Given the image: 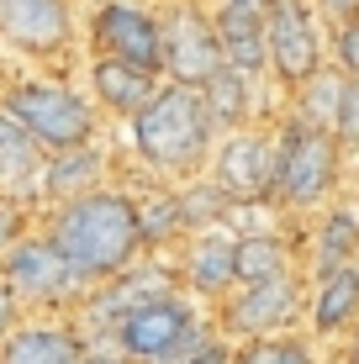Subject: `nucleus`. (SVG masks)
Listing matches in <instances>:
<instances>
[{
	"label": "nucleus",
	"mask_w": 359,
	"mask_h": 364,
	"mask_svg": "<svg viewBox=\"0 0 359 364\" xmlns=\"http://www.w3.org/2000/svg\"><path fill=\"white\" fill-rule=\"evenodd\" d=\"M222 64L243 80H269V16L259 11H212Z\"/></svg>",
	"instance_id": "obj_21"
},
{
	"label": "nucleus",
	"mask_w": 359,
	"mask_h": 364,
	"mask_svg": "<svg viewBox=\"0 0 359 364\" xmlns=\"http://www.w3.org/2000/svg\"><path fill=\"white\" fill-rule=\"evenodd\" d=\"M122 169V148L117 143H85L74 154H53L43 169V206H58V200H74V196H90L101 185L117 180Z\"/></svg>",
	"instance_id": "obj_18"
},
{
	"label": "nucleus",
	"mask_w": 359,
	"mask_h": 364,
	"mask_svg": "<svg viewBox=\"0 0 359 364\" xmlns=\"http://www.w3.org/2000/svg\"><path fill=\"white\" fill-rule=\"evenodd\" d=\"M333 143L343 154H359V80L343 85V106H338V122H333Z\"/></svg>",
	"instance_id": "obj_28"
},
{
	"label": "nucleus",
	"mask_w": 359,
	"mask_h": 364,
	"mask_svg": "<svg viewBox=\"0 0 359 364\" xmlns=\"http://www.w3.org/2000/svg\"><path fill=\"white\" fill-rule=\"evenodd\" d=\"M354 269H359V264H354Z\"/></svg>",
	"instance_id": "obj_36"
},
{
	"label": "nucleus",
	"mask_w": 359,
	"mask_h": 364,
	"mask_svg": "<svg viewBox=\"0 0 359 364\" xmlns=\"http://www.w3.org/2000/svg\"><path fill=\"white\" fill-rule=\"evenodd\" d=\"M212 180L232 196V206L249 200H269L275 191V127H243V132H222L217 154H212Z\"/></svg>",
	"instance_id": "obj_14"
},
{
	"label": "nucleus",
	"mask_w": 359,
	"mask_h": 364,
	"mask_svg": "<svg viewBox=\"0 0 359 364\" xmlns=\"http://www.w3.org/2000/svg\"><path fill=\"white\" fill-rule=\"evenodd\" d=\"M11 74H16V58H11V48L0 43V90H6V80H11Z\"/></svg>",
	"instance_id": "obj_34"
},
{
	"label": "nucleus",
	"mask_w": 359,
	"mask_h": 364,
	"mask_svg": "<svg viewBox=\"0 0 359 364\" xmlns=\"http://www.w3.org/2000/svg\"><path fill=\"white\" fill-rule=\"evenodd\" d=\"M343 159L349 154L328 132H312L301 122L280 117L275 122V191H269V206L286 222H312L343 191Z\"/></svg>",
	"instance_id": "obj_4"
},
{
	"label": "nucleus",
	"mask_w": 359,
	"mask_h": 364,
	"mask_svg": "<svg viewBox=\"0 0 359 364\" xmlns=\"http://www.w3.org/2000/svg\"><path fill=\"white\" fill-rule=\"evenodd\" d=\"M85 58H117L164 80V16L159 0H101L85 6Z\"/></svg>",
	"instance_id": "obj_8"
},
{
	"label": "nucleus",
	"mask_w": 359,
	"mask_h": 364,
	"mask_svg": "<svg viewBox=\"0 0 359 364\" xmlns=\"http://www.w3.org/2000/svg\"><path fill=\"white\" fill-rule=\"evenodd\" d=\"M37 228L48 232V243L74 264L85 285H106L117 274H127L138 259L148 254L143 248V228H138V200L122 180L101 185L90 196H74L58 200V206L37 211Z\"/></svg>",
	"instance_id": "obj_1"
},
{
	"label": "nucleus",
	"mask_w": 359,
	"mask_h": 364,
	"mask_svg": "<svg viewBox=\"0 0 359 364\" xmlns=\"http://www.w3.org/2000/svg\"><path fill=\"white\" fill-rule=\"evenodd\" d=\"M232 364H323L312 333H280V338H254L232 348Z\"/></svg>",
	"instance_id": "obj_25"
},
{
	"label": "nucleus",
	"mask_w": 359,
	"mask_h": 364,
	"mask_svg": "<svg viewBox=\"0 0 359 364\" xmlns=\"http://www.w3.org/2000/svg\"><path fill=\"white\" fill-rule=\"evenodd\" d=\"M175 264V280L185 296H195L201 306H222L232 291H238V232L232 228H206L191 232L185 243L169 254Z\"/></svg>",
	"instance_id": "obj_13"
},
{
	"label": "nucleus",
	"mask_w": 359,
	"mask_h": 364,
	"mask_svg": "<svg viewBox=\"0 0 359 364\" xmlns=\"http://www.w3.org/2000/svg\"><path fill=\"white\" fill-rule=\"evenodd\" d=\"M175 285H180V280H175V264H169V259L143 254L127 274L95 285V291L85 296V306L74 311V322L85 328V338H90V343H111L127 311H138L148 296H164V291H175Z\"/></svg>",
	"instance_id": "obj_12"
},
{
	"label": "nucleus",
	"mask_w": 359,
	"mask_h": 364,
	"mask_svg": "<svg viewBox=\"0 0 359 364\" xmlns=\"http://www.w3.org/2000/svg\"><path fill=\"white\" fill-rule=\"evenodd\" d=\"M306 333L312 343L323 348L333 343L338 348L343 338L359 328V269H338V274H323V280H306Z\"/></svg>",
	"instance_id": "obj_19"
},
{
	"label": "nucleus",
	"mask_w": 359,
	"mask_h": 364,
	"mask_svg": "<svg viewBox=\"0 0 359 364\" xmlns=\"http://www.w3.org/2000/svg\"><path fill=\"white\" fill-rule=\"evenodd\" d=\"M296 269H301V232H296V222L238 237V285H264V280H280V274H296Z\"/></svg>",
	"instance_id": "obj_22"
},
{
	"label": "nucleus",
	"mask_w": 359,
	"mask_h": 364,
	"mask_svg": "<svg viewBox=\"0 0 359 364\" xmlns=\"http://www.w3.org/2000/svg\"><path fill=\"white\" fill-rule=\"evenodd\" d=\"M212 338H217L212 306H201L195 296H185L175 285L164 296H148L138 311H127L111 343L122 348L127 364H185L201 354Z\"/></svg>",
	"instance_id": "obj_5"
},
{
	"label": "nucleus",
	"mask_w": 359,
	"mask_h": 364,
	"mask_svg": "<svg viewBox=\"0 0 359 364\" xmlns=\"http://www.w3.org/2000/svg\"><path fill=\"white\" fill-rule=\"evenodd\" d=\"M343 85H349V80L328 64L323 74H312L301 90L286 95V111H280V117H291V122H301V127L333 137V122H338V106H343Z\"/></svg>",
	"instance_id": "obj_23"
},
{
	"label": "nucleus",
	"mask_w": 359,
	"mask_h": 364,
	"mask_svg": "<svg viewBox=\"0 0 359 364\" xmlns=\"http://www.w3.org/2000/svg\"><path fill=\"white\" fill-rule=\"evenodd\" d=\"M32 228H37V211L21 206V200H6V196H0V264H6V254H11V248H16Z\"/></svg>",
	"instance_id": "obj_27"
},
{
	"label": "nucleus",
	"mask_w": 359,
	"mask_h": 364,
	"mask_svg": "<svg viewBox=\"0 0 359 364\" xmlns=\"http://www.w3.org/2000/svg\"><path fill=\"white\" fill-rule=\"evenodd\" d=\"M328 69V21L312 0H275L269 11V80L280 95L301 90L312 74Z\"/></svg>",
	"instance_id": "obj_11"
},
{
	"label": "nucleus",
	"mask_w": 359,
	"mask_h": 364,
	"mask_svg": "<svg viewBox=\"0 0 359 364\" xmlns=\"http://www.w3.org/2000/svg\"><path fill=\"white\" fill-rule=\"evenodd\" d=\"M43 169H48V154L37 148V137L11 111H0V196L43 211Z\"/></svg>",
	"instance_id": "obj_20"
},
{
	"label": "nucleus",
	"mask_w": 359,
	"mask_h": 364,
	"mask_svg": "<svg viewBox=\"0 0 359 364\" xmlns=\"http://www.w3.org/2000/svg\"><path fill=\"white\" fill-rule=\"evenodd\" d=\"M306 274H280L264 285H238L222 306L212 311L217 333L227 343H254V338H280V333H306Z\"/></svg>",
	"instance_id": "obj_9"
},
{
	"label": "nucleus",
	"mask_w": 359,
	"mask_h": 364,
	"mask_svg": "<svg viewBox=\"0 0 359 364\" xmlns=\"http://www.w3.org/2000/svg\"><path fill=\"white\" fill-rule=\"evenodd\" d=\"M0 43L21 69L80 74L85 64V6L80 0H0Z\"/></svg>",
	"instance_id": "obj_6"
},
{
	"label": "nucleus",
	"mask_w": 359,
	"mask_h": 364,
	"mask_svg": "<svg viewBox=\"0 0 359 364\" xmlns=\"http://www.w3.org/2000/svg\"><path fill=\"white\" fill-rule=\"evenodd\" d=\"M328 64L343 80H359V21H338L328 27Z\"/></svg>",
	"instance_id": "obj_26"
},
{
	"label": "nucleus",
	"mask_w": 359,
	"mask_h": 364,
	"mask_svg": "<svg viewBox=\"0 0 359 364\" xmlns=\"http://www.w3.org/2000/svg\"><path fill=\"white\" fill-rule=\"evenodd\" d=\"M0 111L21 122L37 148L48 159L53 154H74L85 143H101L106 137V117L90 100L80 74H48V69H16L0 90Z\"/></svg>",
	"instance_id": "obj_3"
},
{
	"label": "nucleus",
	"mask_w": 359,
	"mask_h": 364,
	"mask_svg": "<svg viewBox=\"0 0 359 364\" xmlns=\"http://www.w3.org/2000/svg\"><path fill=\"white\" fill-rule=\"evenodd\" d=\"M0 280L11 285V296L21 301L27 317H74L90 296V285L74 274V264L48 243L43 228H32L0 264Z\"/></svg>",
	"instance_id": "obj_7"
},
{
	"label": "nucleus",
	"mask_w": 359,
	"mask_h": 364,
	"mask_svg": "<svg viewBox=\"0 0 359 364\" xmlns=\"http://www.w3.org/2000/svg\"><path fill=\"white\" fill-rule=\"evenodd\" d=\"M333 364H359V328L338 343V354H333Z\"/></svg>",
	"instance_id": "obj_33"
},
{
	"label": "nucleus",
	"mask_w": 359,
	"mask_h": 364,
	"mask_svg": "<svg viewBox=\"0 0 359 364\" xmlns=\"http://www.w3.org/2000/svg\"><path fill=\"white\" fill-rule=\"evenodd\" d=\"M317 16L328 21V27H338V21H359V0H312Z\"/></svg>",
	"instance_id": "obj_30"
},
{
	"label": "nucleus",
	"mask_w": 359,
	"mask_h": 364,
	"mask_svg": "<svg viewBox=\"0 0 359 364\" xmlns=\"http://www.w3.org/2000/svg\"><path fill=\"white\" fill-rule=\"evenodd\" d=\"M180 200H185V222H191V232L227 228V222H232V196L222 191L212 174H195V180H185V185H180Z\"/></svg>",
	"instance_id": "obj_24"
},
{
	"label": "nucleus",
	"mask_w": 359,
	"mask_h": 364,
	"mask_svg": "<svg viewBox=\"0 0 359 364\" xmlns=\"http://www.w3.org/2000/svg\"><path fill=\"white\" fill-rule=\"evenodd\" d=\"M80 80H85V90H90V100L101 106L106 122H132V117H143L148 100L164 90V80H159V74L127 69V64H117V58H85V64H80Z\"/></svg>",
	"instance_id": "obj_17"
},
{
	"label": "nucleus",
	"mask_w": 359,
	"mask_h": 364,
	"mask_svg": "<svg viewBox=\"0 0 359 364\" xmlns=\"http://www.w3.org/2000/svg\"><path fill=\"white\" fill-rule=\"evenodd\" d=\"M85 364H127V359H122V348H117V343H90Z\"/></svg>",
	"instance_id": "obj_32"
},
{
	"label": "nucleus",
	"mask_w": 359,
	"mask_h": 364,
	"mask_svg": "<svg viewBox=\"0 0 359 364\" xmlns=\"http://www.w3.org/2000/svg\"><path fill=\"white\" fill-rule=\"evenodd\" d=\"M296 232H301V274L306 280H323V274L359 264V211L343 206V200H333L312 222H296Z\"/></svg>",
	"instance_id": "obj_15"
},
{
	"label": "nucleus",
	"mask_w": 359,
	"mask_h": 364,
	"mask_svg": "<svg viewBox=\"0 0 359 364\" xmlns=\"http://www.w3.org/2000/svg\"><path fill=\"white\" fill-rule=\"evenodd\" d=\"M159 16H164V80L206 90L227 69L212 27V6L206 0H159Z\"/></svg>",
	"instance_id": "obj_10"
},
{
	"label": "nucleus",
	"mask_w": 359,
	"mask_h": 364,
	"mask_svg": "<svg viewBox=\"0 0 359 364\" xmlns=\"http://www.w3.org/2000/svg\"><path fill=\"white\" fill-rule=\"evenodd\" d=\"M217 137L222 132H217L212 111H206V95L191 90V85L164 80V90L148 100L143 117L127 122V143H117V148L132 169L154 174L164 185H185L212 169Z\"/></svg>",
	"instance_id": "obj_2"
},
{
	"label": "nucleus",
	"mask_w": 359,
	"mask_h": 364,
	"mask_svg": "<svg viewBox=\"0 0 359 364\" xmlns=\"http://www.w3.org/2000/svg\"><path fill=\"white\" fill-rule=\"evenodd\" d=\"M212 11H259V16H269L275 11V0H206Z\"/></svg>",
	"instance_id": "obj_31"
},
{
	"label": "nucleus",
	"mask_w": 359,
	"mask_h": 364,
	"mask_svg": "<svg viewBox=\"0 0 359 364\" xmlns=\"http://www.w3.org/2000/svg\"><path fill=\"white\" fill-rule=\"evenodd\" d=\"M90 338L74 317H21L0 343V364H85Z\"/></svg>",
	"instance_id": "obj_16"
},
{
	"label": "nucleus",
	"mask_w": 359,
	"mask_h": 364,
	"mask_svg": "<svg viewBox=\"0 0 359 364\" xmlns=\"http://www.w3.org/2000/svg\"><path fill=\"white\" fill-rule=\"evenodd\" d=\"M21 317H27V311H21V301L11 296V285H6V280H0V343L16 333V322H21Z\"/></svg>",
	"instance_id": "obj_29"
},
{
	"label": "nucleus",
	"mask_w": 359,
	"mask_h": 364,
	"mask_svg": "<svg viewBox=\"0 0 359 364\" xmlns=\"http://www.w3.org/2000/svg\"><path fill=\"white\" fill-rule=\"evenodd\" d=\"M80 6H101V0H80Z\"/></svg>",
	"instance_id": "obj_35"
}]
</instances>
